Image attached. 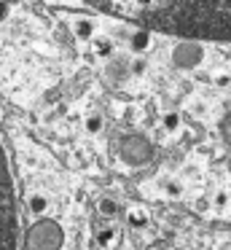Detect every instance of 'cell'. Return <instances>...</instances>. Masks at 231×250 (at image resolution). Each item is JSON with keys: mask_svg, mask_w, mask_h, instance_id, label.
<instances>
[{"mask_svg": "<svg viewBox=\"0 0 231 250\" xmlns=\"http://www.w3.org/2000/svg\"><path fill=\"white\" fill-rule=\"evenodd\" d=\"M121 22L193 41H231V0H94Z\"/></svg>", "mask_w": 231, "mask_h": 250, "instance_id": "6da1fadb", "label": "cell"}, {"mask_svg": "<svg viewBox=\"0 0 231 250\" xmlns=\"http://www.w3.org/2000/svg\"><path fill=\"white\" fill-rule=\"evenodd\" d=\"M19 245V215H16V188L5 146L0 140V250H16Z\"/></svg>", "mask_w": 231, "mask_h": 250, "instance_id": "7a4b0ae2", "label": "cell"}, {"mask_svg": "<svg viewBox=\"0 0 231 250\" xmlns=\"http://www.w3.org/2000/svg\"><path fill=\"white\" fill-rule=\"evenodd\" d=\"M62 245V231L54 221H38L27 237V250H57Z\"/></svg>", "mask_w": 231, "mask_h": 250, "instance_id": "3957f363", "label": "cell"}, {"mask_svg": "<svg viewBox=\"0 0 231 250\" xmlns=\"http://www.w3.org/2000/svg\"><path fill=\"white\" fill-rule=\"evenodd\" d=\"M30 212H32V215H43V212H46V199H43L41 194H32L30 196Z\"/></svg>", "mask_w": 231, "mask_h": 250, "instance_id": "277c9868", "label": "cell"}, {"mask_svg": "<svg viewBox=\"0 0 231 250\" xmlns=\"http://www.w3.org/2000/svg\"><path fill=\"white\" fill-rule=\"evenodd\" d=\"M129 223H132V226H140V223H145V215L140 210H132L129 212Z\"/></svg>", "mask_w": 231, "mask_h": 250, "instance_id": "5b68a950", "label": "cell"}, {"mask_svg": "<svg viewBox=\"0 0 231 250\" xmlns=\"http://www.w3.org/2000/svg\"><path fill=\"white\" fill-rule=\"evenodd\" d=\"M100 210L105 212V215H113V210H116V205H113L110 199H105V202H100Z\"/></svg>", "mask_w": 231, "mask_h": 250, "instance_id": "8992f818", "label": "cell"}, {"mask_svg": "<svg viewBox=\"0 0 231 250\" xmlns=\"http://www.w3.org/2000/svg\"><path fill=\"white\" fill-rule=\"evenodd\" d=\"M75 33H78V35H89L91 33V24L89 22H81L78 27H75Z\"/></svg>", "mask_w": 231, "mask_h": 250, "instance_id": "52a82bcc", "label": "cell"}, {"mask_svg": "<svg viewBox=\"0 0 231 250\" xmlns=\"http://www.w3.org/2000/svg\"><path fill=\"white\" fill-rule=\"evenodd\" d=\"M110 237H113V231H110V229H107V231H100L97 242H100V245H105V242H110Z\"/></svg>", "mask_w": 231, "mask_h": 250, "instance_id": "ba28073f", "label": "cell"}, {"mask_svg": "<svg viewBox=\"0 0 231 250\" xmlns=\"http://www.w3.org/2000/svg\"><path fill=\"white\" fill-rule=\"evenodd\" d=\"M215 250H231V245H229V242H223V245H218Z\"/></svg>", "mask_w": 231, "mask_h": 250, "instance_id": "9c48e42d", "label": "cell"}]
</instances>
